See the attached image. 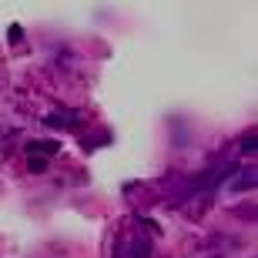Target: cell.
<instances>
[{
	"label": "cell",
	"mask_w": 258,
	"mask_h": 258,
	"mask_svg": "<svg viewBox=\"0 0 258 258\" xmlns=\"http://www.w3.org/2000/svg\"><path fill=\"white\" fill-rule=\"evenodd\" d=\"M44 124L57 127V131H74L77 127V114L74 111H50V114L44 117Z\"/></svg>",
	"instance_id": "cell-1"
},
{
	"label": "cell",
	"mask_w": 258,
	"mask_h": 258,
	"mask_svg": "<svg viewBox=\"0 0 258 258\" xmlns=\"http://www.w3.org/2000/svg\"><path fill=\"white\" fill-rule=\"evenodd\" d=\"M60 151L57 141H47V138H37V141L27 144V154H34V158H54V154Z\"/></svg>",
	"instance_id": "cell-2"
},
{
	"label": "cell",
	"mask_w": 258,
	"mask_h": 258,
	"mask_svg": "<svg viewBox=\"0 0 258 258\" xmlns=\"http://www.w3.org/2000/svg\"><path fill=\"white\" fill-rule=\"evenodd\" d=\"M238 151H241V154H255V151H258V134H255V131H248L245 138H241Z\"/></svg>",
	"instance_id": "cell-3"
},
{
	"label": "cell",
	"mask_w": 258,
	"mask_h": 258,
	"mask_svg": "<svg viewBox=\"0 0 258 258\" xmlns=\"http://www.w3.org/2000/svg\"><path fill=\"white\" fill-rule=\"evenodd\" d=\"M258 184V178H255V171H245V178H238V181L231 184L235 191H248V188H255Z\"/></svg>",
	"instance_id": "cell-4"
},
{
	"label": "cell",
	"mask_w": 258,
	"mask_h": 258,
	"mask_svg": "<svg viewBox=\"0 0 258 258\" xmlns=\"http://www.w3.org/2000/svg\"><path fill=\"white\" fill-rule=\"evenodd\" d=\"M131 258H151V245L138 238V241L131 245Z\"/></svg>",
	"instance_id": "cell-5"
},
{
	"label": "cell",
	"mask_w": 258,
	"mask_h": 258,
	"mask_svg": "<svg viewBox=\"0 0 258 258\" xmlns=\"http://www.w3.org/2000/svg\"><path fill=\"white\" fill-rule=\"evenodd\" d=\"M44 168H47V158H34V154H30V161H27V171H30V174H40Z\"/></svg>",
	"instance_id": "cell-6"
},
{
	"label": "cell",
	"mask_w": 258,
	"mask_h": 258,
	"mask_svg": "<svg viewBox=\"0 0 258 258\" xmlns=\"http://www.w3.org/2000/svg\"><path fill=\"white\" fill-rule=\"evenodd\" d=\"M7 37H10V40H14V44H17V40H20V37H24V27H20V24H14V27H10V30H7Z\"/></svg>",
	"instance_id": "cell-7"
}]
</instances>
